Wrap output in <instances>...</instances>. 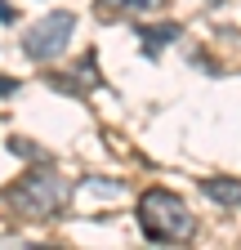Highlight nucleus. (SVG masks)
<instances>
[{
	"label": "nucleus",
	"mask_w": 241,
	"mask_h": 250,
	"mask_svg": "<svg viewBox=\"0 0 241 250\" xmlns=\"http://www.w3.org/2000/svg\"><path fill=\"white\" fill-rule=\"evenodd\" d=\"M18 89V81H9V76H0V94H14Z\"/></svg>",
	"instance_id": "nucleus-7"
},
{
	"label": "nucleus",
	"mask_w": 241,
	"mask_h": 250,
	"mask_svg": "<svg viewBox=\"0 0 241 250\" xmlns=\"http://www.w3.org/2000/svg\"><path fill=\"white\" fill-rule=\"evenodd\" d=\"M201 192L219 206H241V179H205Z\"/></svg>",
	"instance_id": "nucleus-4"
},
{
	"label": "nucleus",
	"mask_w": 241,
	"mask_h": 250,
	"mask_svg": "<svg viewBox=\"0 0 241 250\" xmlns=\"http://www.w3.org/2000/svg\"><path fill=\"white\" fill-rule=\"evenodd\" d=\"M139 228L147 241H188L197 232V214L165 188H147L139 197Z\"/></svg>",
	"instance_id": "nucleus-1"
},
{
	"label": "nucleus",
	"mask_w": 241,
	"mask_h": 250,
	"mask_svg": "<svg viewBox=\"0 0 241 250\" xmlns=\"http://www.w3.org/2000/svg\"><path fill=\"white\" fill-rule=\"evenodd\" d=\"M72 27H76V18H72L67 9L36 18L32 27L22 31V54H27V58H36V62H54L58 54L67 49V41H72Z\"/></svg>",
	"instance_id": "nucleus-3"
},
{
	"label": "nucleus",
	"mask_w": 241,
	"mask_h": 250,
	"mask_svg": "<svg viewBox=\"0 0 241 250\" xmlns=\"http://www.w3.org/2000/svg\"><path fill=\"white\" fill-rule=\"evenodd\" d=\"M0 22H14V9L5 5V0H0Z\"/></svg>",
	"instance_id": "nucleus-8"
},
{
	"label": "nucleus",
	"mask_w": 241,
	"mask_h": 250,
	"mask_svg": "<svg viewBox=\"0 0 241 250\" xmlns=\"http://www.w3.org/2000/svg\"><path fill=\"white\" fill-rule=\"evenodd\" d=\"M67 197H72V183L58 174V170H32V174H22L9 188L14 210L27 214V219H49V214H58V210L67 206Z\"/></svg>",
	"instance_id": "nucleus-2"
},
{
	"label": "nucleus",
	"mask_w": 241,
	"mask_h": 250,
	"mask_svg": "<svg viewBox=\"0 0 241 250\" xmlns=\"http://www.w3.org/2000/svg\"><path fill=\"white\" fill-rule=\"evenodd\" d=\"M179 36V27H143V49L157 54V45H170Z\"/></svg>",
	"instance_id": "nucleus-5"
},
{
	"label": "nucleus",
	"mask_w": 241,
	"mask_h": 250,
	"mask_svg": "<svg viewBox=\"0 0 241 250\" xmlns=\"http://www.w3.org/2000/svg\"><path fill=\"white\" fill-rule=\"evenodd\" d=\"M107 14H139V9H157L161 0H99Z\"/></svg>",
	"instance_id": "nucleus-6"
}]
</instances>
